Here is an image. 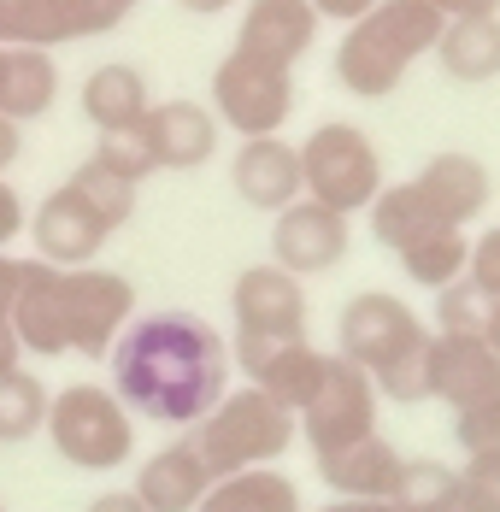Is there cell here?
Returning <instances> with one entry per match:
<instances>
[{"instance_id": "6da1fadb", "label": "cell", "mask_w": 500, "mask_h": 512, "mask_svg": "<svg viewBox=\"0 0 500 512\" xmlns=\"http://www.w3.org/2000/svg\"><path fill=\"white\" fill-rule=\"evenodd\" d=\"M112 371V395L130 407V418L171 424V430H195L206 412L218 407L236 383V359L230 342L200 318V312L165 307V312H136L124 324V336L106 354Z\"/></svg>"}, {"instance_id": "7a4b0ae2", "label": "cell", "mask_w": 500, "mask_h": 512, "mask_svg": "<svg viewBox=\"0 0 500 512\" xmlns=\"http://www.w3.org/2000/svg\"><path fill=\"white\" fill-rule=\"evenodd\" d=\"M136 318V283L106 265H48V259H18V289H12V336L36 359H106L124 324Z\"/></svg>"}, {"instance_id": "3957f363", "label": "cell", "mask_w": 500, "mask_h": 512, "mask_svg": "<svg viewBox=\"0 0 500 512\" xmlns=\"http://www.w3.org/2000/svg\"><path fill=\"white\" fill-rule=\"evenodd\" d=\"M430 336L436 330L389 289H359L336 312V359L359 365L395 407L430 401Z\"/></svg>"}, {"instance_id": "277c9868", "label": "cell", "mask_w": 500, "mask_h": 512, "mask_svg": "<svg viewBox=\"0 0 500 512\" xmlns=\"http://www.w3.org/2000/svg\"><path fill=\"white\" fill-rule=\"evenodd\" d=\"M442 24L448 18L430 0H377L365 18H353L342 30L330 71H336V83L348 89L353 101H389L406 83V71L424 53H436Z\"/></svg>"}, {"instance_id": "5b68a950", "label": "cell", "mask_w": 500, "mask_h": 512, "mask_svg": "<svg viewBox=\"0 0 500 512\" xmlns=\"http://www.w3.org/2000/svg\"><path fill=\"white\" fill-rule=\"evenodd\" d=\"M300 424L289 407H277L265 389H230L218 407L195 424V448L212 477H236V471H259V465H277L295 448Z\"/></svg>"}, {"instance_id": "8992f818", "label": "cell", "mask_w": 500, "mask_h": 512, "mask_svg": "<svg viewBox=\"0 0 500 512\" xmlns=\"http://www.w3.org/2000/svg\"><path fill=\"white\" fill-rule=\"evenodd\" d=\"M295 154H300V189H306V201L330 206L342 218L365 212L383 195V183H389L377 142L359 124H348V118H324L318 130H306V142H295Z\"/></svg>"}, {"instance_id": "52a82bcc", "label": "cell", "mask_w": 500, "mask_h": 512, "mask_svg": "<svg viewBox=\"0 0 500 512\" xmlns=\"http://www.w3.org/2000/svg\"><path fill=\"white\" fill-rule=\"evenodd\" d=\"M42 436L71 471H118L136 454V418L106 383H71L48 401Z\"/></svg>"}, {"instance_id": "ba28073f", "label": "cell", "mask_w": 500, "mask_h": 512, "mask_svg": "<svg viewBox=\"0 0 500 512\" xmlns=\"http://www.w3.org/2000/svg\"><path fill=\"white\" fill-rule=\"evenodd\" d=\"M212 118L230 136H283V124L295 118V65L259 59L248 48H230L212 71Z\"/></svg>"}, {"instance_id": "9c48e42d", "label": "cell", "mask_w": 500, "mask_h": 512, "mask_svg": "<svg viewBox=\"0 0 500 512\" xmlns=\"http://www.w3.org/2000/svg\"><path fill=\"white\" fill-rule=\"evenodd\" d=\"M230 324H236V342L230 359L248 371L259 354L283 348V342H306V283L289 277L283 265L259 259L236 277L230 289Z\"/></svg>"}, {"instance_id": "30bf717a", "label": "cell", "mask_w": 500, "mask_h": 512, "mask_svg": "<svg viewBox=\"0 0 500 512\" xmlns=\"http://www.w3.org/2000/svg\"><path fill=\"white\" fill-rule=\"evenodd\" d=\"M377 412H383L377 383H371L359 365L330 354L324 383H318V395L295 412V424H300V436H306V448H312V460H324V454L348 448L359 436H377Z\"/></svg>"}, {"instance_id": "8fae6325", "label": "cell", "mask_w": 500, "mask_h": 512, "mask_svg": "<svg viewBox=\"0 0 500 512\" xmlns=\"http://www.w3.org/2000/svg\"><path fill=\"white\" fill-rule=\"evenodd\" d=\"M130 12L106 0H0V48H65L118 30Z\"/></svg>"}, {"instance_id": "7c38bea8", "label": "cell", "mask_w": 500, "mask_h": 512, "mask_svg": "<svg viewBox=\"0 0 500 512\" xmlns=\"http://www.w3.org/2000/svg\"><path fill=\"white\" fill-rule=\"evenodd\" d=\"M348 248H353V218L306 201V195L271 218V265H283L300 283L336 271V265L348 259Z\"/></svg>"}, {"instance_id": "4fadbf2b", "label": "cell", "mask_w": 500, "mask_h": 512, "mask_svg": "<svg viewBox=\"0 0 500 512\" xmlns=\"http://www.w3.org/2000/svg\"><path fill=\"white\" fill-rule=\"evenodd\" d=\"M118 230L100 218L95 206L83 201L71 183H59L48 201L30 212V242H36V259H48V265H95L100 248L112 242Z\"/></svg>"}, {"instance_id": "5bb4252c", "label": "cell", "mask_w": 500, "mask_h": 512, "mask_svg": "<svg viewBox=\"0 0 500 512\" xmlns=\"http://www.w3.org/2000/svg\"><path fill=\"white\" fill-rule=\"evenodd\" d=\"M412 189H418V201L430 206V218L436 224H453V230H471L483 212H489V195H495V177H489V165L477 154H430L418 165V177H406Z\"/></svg>"}, {"instance_id": "9a60e30c", "label": "cell", "mask_w": 500, "mask_h": 512, "mask_svg": "<svg viewBox=\"0 0 500 512\" xmlns=\"http://www.w3.org/2000/svg\"><path fill=\"white\" fill-rule=\"evenodd\" d=\"M142 136H148L153 165H159V171H200L206 159L218 154L224 124L212 118V106H206V101L177 95V101H153L148 106Z\"/></svg>"}, {"instance_id": "2e32d148", "label": "cell", "mask_w": 500, "mask_h": 512, "mask_svg": "<svg viewBox=\"0 0 500 512\" xmlns=\"http://www.w3.org/2000/svg\"><path fill=\"white\" fill-rule=\"evenodd\" d=\"M500 395V354L489 348V336H430V401L442 407H477Z\"/></svg>"}, {"instance_id": "e0dca14e", "label": "cell", "mask_w": 500, "mask_h": 512, "mask_svg": "<svg viewBox=\"0 0 500 512\" xmlns=\"http://www.w3.org/2000/svg\"><path fill=\"white\" fill-rule=\"evenodd\" d=\"M230 189H236V201L253 206V212H283V206H295L306 189H300V154L295 142H283V136H253L236 148L230 159Z\"/></svg>"}, {"instance_id": "ac0fdd59", "label": "cell", "mask_w": 500, "mask_h": 512, "mask_svg": "<svg viewBox=\"0 0 500 512\" xmlns=\"http://www.w3.org/2000/svg\"><path fill=\"white\" fill-rule=\"evenodd\" d=\"M318 477L336 501H395L400 483V448L377 430V436H359L348 448L324 454L318 460Z\"/></svg>"}, {"instance_id": "d6986e66", "label": "cell", "mask_w": 500, "mask_h": 512, "mask_svg": "<svg viewBox=\"0 0 500 512\" xmlns=\"http://www.w3.org/2000/svg\"><path fill=\"white\" fill-rule=\"evenodd\" d=\"M312 42H318V12L306 0H248L242 6L236 48L277 59V65H300Z\"/></svg>"}, {"instance_id": "ffe728a7", "label": "cell", "mask_w": 500, "mask_h": 512, "mask_svg": "<svg viewBox=\"0 0 500 512\" xmlns=\"http://www.w3.org/2000/svg\"><path fill=\"white\" fill-rule=\"evenodd\" d=\"M212 483L218 477L206 471L195 436H189V442H171V448H159V454L142 460V471H136V501L148 512H195Z\"/></svg>"}, {"instance_id": "44dd1931", "label": "cell", "mask_w": 500, "mask_h": 512, "mask_svg": "<svg viewBox=\"0 0 500 512\" xmlns=\"http://www.w3.org/2000/svg\"><path fill=\"white\" fill-rule=\"evenodd\" d=\"M77 106H83V118L95 124V136H106V130H136V124L148 118L153 95H148V77H142L136 65L106 59V65H95V71L83 77Z\"/></svg>"}, {"instance_id": "7402d4cb", "label": "cell", "mask_w": 500, "mask_h": 512, "mask_svg": "<svg viewBox=\"0 0 500 512\" xmlns=\"http://www.w3.org/2000/svg\"><path fill=\"white\" fill-rule=\"evenodd\" d=\"M324 365H330V354H324V348H312V342H283V348H271V354L253 359L242 377H248L253 389H265L277 407L300 412L312 395H318Z\"/></svg>"}, {"instance_id": "603a6c76", "label": "cell", "mask_w": 500, "mask_h": 512, "mask_svg": "<svg viewBox=\"0 0 500 512\" xmlns=\"http://www.w3.org/2000/svg\"><path fill=\"white\" fill-rule=\"evenodd\" d=\"M59 101V65L42 48H6L0 65V118L12 124H36L42 112H53Z\"/></svg>"}, {"instance_id": "cb8c5ba5", "label": "cell", "mask_w": 500, "mask_h": 512, "mask_svg": "<svg viewBox=\"0 0 500 512\" xmlns=\"http://www.w3.org/2000/svg\"><path fill=\"white\" fill-rule=\"evenodd\" d=\"M436 65L453 83H495L500 77V12L495 18H448L442 42H436Z\"/></svg>"}, {"instance_id": "d4e9b609", "label": "cell", "mask_w": 500, "mask_h": 512, "mask_svg": "<svg viewBox=\"0 0 500 512\" xmlns=\"http://www.w3.org/2000/svg\"><path fill=\"white\" fill-rule=\"evenodd\" d=\"M400 271H406V283H418V289H448L465 277V265H471V236L465 230H453V224H436V230H424V236H412L406 248H400Z\"/></svg>"}, {"instance_id": "484cf974", "label": "cell", "mask_w": 500, "mask_h": 512, "mask_svg": "<svg viewBox=\"0 0 500 512\" xmlns=\"http://www.w3.org/2000/svg\"><path fill=\"white\" fill-rule=\"evenodd\" d=\"M195 512H306L300 507L295 477L259 465V471H236V477H218L206 489V501Z\"/></svg>"}, {"instance_id": "4316f807", "label": "cell", "mask_w": 500, "mask_h": 512, "mask_svg": "<svg viewBox=\"0 0 500 512\" xmlns=\"http://www.w3.org/2000/svg\"><path fill=\"white\" fill-rule=\"evenodd\" d=\"M48 383L42 377H30L24 365H12V371H0V442H30V436H42V424H48Z\"/></svg>"}, {"instance_id": "83f0119b", "label": "cell", "mask_w": 500, "mask_h": 512, "mask_svg": "<svg viewBox=\"0 0 500 512\" xmlns=\"http://www.w3.org/2000/svg\"><path fill=\"white\" fill-rule=\"evenodd\" d=\"M65 183H71V189H77L83 201L95 206V212L106 218V224H112V230H124V224L136 218V183H130V177H118L112 165H100L95 154L83 159V165H77V171H71Z\"/></svg>"}, {"instance_id": "f1b7e54d", "label": "cell", "mask_w": 500, "mask_h": 512, "mask_svg": "<svg viewBox=\"0 0 500 512\" xmlns=\"http://www.w3.org/2000/svg\"><path fill=\"white\" fill-rule=\"evenodd\" d=\"M453 483H459V465H442V460H400L395 507H400V512H453Z\"/></svg>"}, {"instance_id": "f546056e", "label": "cell", "mask_w": 500, "mask_h": 512, "mask_svg": "<svg viewBox=\"0 0 500 512\" xmlns=\"http://www.w3.org/2000/svg\"><path fill=\"white\" fill-rule=\"evenodd\" d=\"M489 318H495V301H489L471 277L436 289V330H448V336H483Z\"/></svg>"}, {"instance_id": "4dcf8cb0", "label": "cell", "mask_w": 500, "mask_h": 512, "mask_svg": "<svg viewBox=\"0 0 500 512\" xmlns=\"http://www.w3.org/2000/svg\"><path fill=\"white\" fill-rule=\"evenodd\" d=\"M453 442H459L465 460H495L500 454V395L453 412Z\"/></svg>"}, {"instance_id": "1f68e13d", "label": "cell", "mask_w": 500, "mask_h": 512, "mask_svg": "<svg viewBox=\"0 0 500 512\" xmlns=\"http://www.w3.org/2000/svg\"><path fill=\"white\" fill-rule=\"evenodd\" d=\"M95 159H100V165H112L118 177H130L136 189H142L153 171H159V165H153L148 136H142V124H136V130H106V136L95 142Z\"/></svg>"}, {"instance_id": "d6a6232c", "label": "cell", "mask_w": 500, "mask_h": 512, "mask_svg": "<svg viewBox=\"0 0 500 512\" xmlns=\"http://www.w3.org/2000/svg\"><path fill=\"white\" fill-rule=\"evenodd\" d=\"M453 512H500V454L495 460H465L459 465Z\"/></svg>"}, {"instance_id": "836d02e7", "label": "cell", "mask_w": 500, "mask_h": 512, "mask_svg": "<svg viewBox=\"0 0 500 512\" xmlns=\"http://www.w3.org/2000/svg\"><path fill=\"white\" fill-rule=\"evenodd\" d=\"M465 277L500 307V224H489L483 236H471V265H465Z\"/></svg>"}, {"instance_id": "e575fe53", "label": "cell", "mask_w": 500, "mask_h": 512, "mask_svg": "<svg viewBox=\"0 0 500 512\" xmlns=\"http://www.w3.org/2000/svg\"><path fill=\"white\" fill-rule=\"evenodd\" d=\"M12 289H18V259L0 254V371L24 365V348H18V336H12Z\"/></svg>"}, {"instance_id": "d590c367", "label": "cell", "mask_w": 500, "mask_h": 512, "mask_svg": "<svg viewBox=\"0 0 500 512\" xmlns=\"http://www.w3.org/2000/svg\"><path fill=\"white\" fill-rule=\"evenodd\" d=\"M12 236H24V195L0 177V254L12 248Z\"/></svg>"}, {"instance_id": "8d00e7d4", "label": "cell", "mask_w": 500, "mask_h": 512, "mask_svg": "<svg viewBox=\"0 0 500 512\" xmlns=\"http://www.w3.org/2000/svg\"><path fill=\"white\" fill-rule=\"evenodd\" d=\"M306 6L318 12V24H342V30H348L353 18H365L377 0H306Z\"/></svg>"}, {"instance_id": "74e56055", "label": "cell", "mask_w": 500, "mask_h": 512, "mask_svg": "<svg viewBox=\"0 0 500 512\" xmlns=\"http://www.w3.org/2000/svg\"><path fill=\"white\" fill-rule=\"evenodd\" d=\"M442 18H495L500 0H430Z\"/></svg>"}, {"instance_id": "f35d334b", "label": "cell", "mask_w": 500, "mask_h": 512, "mask_svg": "<svg viewBox=\"0 0 500 512\" xmlns=\"http://www.w3.org/2000/svg\"><path fill=\"white\" fill-rule=\"evenodd\" d=\"M18 154H24V124H12V118H0V177L18 165Z\"/></svg>"}, {"instance_id": "ab89813d", "label": "cell", "mask_w": 500, "mask_h": 512, "mask_svg": "<svg viewBox=\"0 0 500 512\" xmlns=\"http://www.w3.org/2000/svg\"><path fill=\"white\" fill-rule=\"evenodd\" d=\"M89 512H148V507L136 501V489H106V495L89 501Z\"/></svg>"}, {"instance_id": "60d3db41", "label": "cell", "mask_w": 500, "mask_h": 512, "mask_svg": "<svg viewBox=\"0 0 500 512\" xmlns=\"http://www.w3.org/2000/svg\"><path fill=\"white\" fill-rule=\"evenodd\" d=\"M312 512H400L395 501H324V507H312Z\"/></svg>"}, {"instance_id": "b9f144b4", "label": "cell", "mask_w": 500, "mask_h": 512, "mask_svg": "<svg viewBox=\"0 0 500 512\" xmlns=\"http://www.w3.org/2000/svg\"><path fill=\"white\" fill-rule=\"evenodd\" d=\"M183 12H195V18H218V12H230L236 0H177Z\"/></svg>"}, {"instance_id": "7bdbcfd3", "label": "cell", "mask_w": 500, "mask_h": 512, "mask_svg": "<svg viewBox=\"0 0 500 512\" xmlns=\"http://www.w3.org/2000/svg\"><path fill=\"white\" fill-rule=\"evenodd\" d=\"M483 336H489V348L500 354V307H495V318H489V330H483Z\"/></svg>"}, {"instance_id": "ee69618b", "label": "cell", "mask_w": 500, "mask_h": 512, "mask_svg": "<svg viewBox=\"0 0 500 512\" xmlns=\"http://www.w3.org/2000/svg\"><path fill=\"white\" fill-rule=\"evenodd\" d=\"M106 6H118V12H136V0H106Z\"/></svg>"}, {"instance_id": "f6af8a7d", "label": "cell", "mask_w": 500, "mask_h": 512, "mask_svg": "<svg viewBox=\"0 0 500 512\" xmlns=\"http://www.w3.org/2000/svg\"><path fill=\"white\" fill-rule=\"evenodd\" d=\"M0 65H6V48H0Z\"/></svg>"}, {"instance_id": "bcb514c9", "label": "cell", "mask_w": 500, "mask_h": 512, "mask_svg": "<svg viewBox=\"0 0 500 512\" xmlns=\"http://www.w3.org/2000/svg\"><path fill=\"white\" fill-rule=\"evenodd\" d=\"M0 512H6V507H0Z\"/></svg>"}]
</instances>
